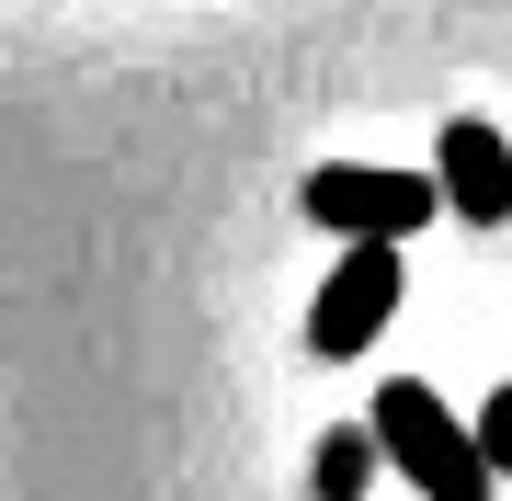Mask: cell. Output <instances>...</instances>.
I'll return each instance as SVG.
<instances>
[{"label":"cell","instance_id":"1","mask_svg":"<svg viewBox=\"0 0 512 501\" xmlns=\"http://www.w3.org/2000/svg\"><path fill=\"white\" fill-rule=\"evenodd\" d=\"M365 422H376V456L399 467L421 501H490V490H501V479H490V456H478V433H467L433 388H421V376L376 388V410H365Z\"/></svg>","mask_w":512,"mask_h":501},{"label":"cell","instance_id":"5","mask_svg":"<svg viewBox=\"0 0 512 501\" xmlns=\"http://www.w3.org/2000/svg\"><path fill=\"white\" fill-rule=\"evenodd\" d=\"M376 467H387V456H376V422H353V433H319V456H308V490H319V501H365V490H376Z\"/></svg>","mask_w":512,"mask_h":501},{"label":"cell","instance_id":"2","mask_svg":"<svg viewBox=\"0 0 512 501\" xmlns=\"http://www.w3.org/2000/svg\"><path fill=\"white\" fill-rule=\"evenodd\" d=\"M296 205L319 228H342V240H421L444 217V183L433 171H387V160H319L296 183Z\"/></svg>","mask_w":512,"mask_h":501},{"label":"cell","instance_id":"6","mask_svg":"<svg viewBox=\"0 0 512 501\" xmlns=\"http://www.w3.org/2000/svg\"><path fill=\"white\" fill-rule=\"evenodd\" d=\"M478 456H490V479H512V388H490V410H478Z\"/></svg>","mask_w":512,"mask_h":501},{"label":"cell","instance_id":"4","mask_svg":"<svg viewBox=\"0 0 512 501\" xmlns=\"http://www.w3.org/2000/svg\"><path fill=\"white\" fill-rule=\"evenodd\" d=\"M433 183H444V217L512 228V137L490 126V114H456V126L433 137Z\"/></svg>","mask_w":512,"mask_h":501},{"label":"cell","instance_id":"3","mask_svg":"<svg viewBox=\"0 0 512 501\" xmlns=\"http://www.w3.org/2000/svg\"><path fill=\"white\" fill-rule=\"evenodd\" d=\"M387 319H399V240H342V262H330V285L308 308V342L342 365V353H365Z\"/></svg>","mask_w":512,"mask_h":501}]
</instances>
